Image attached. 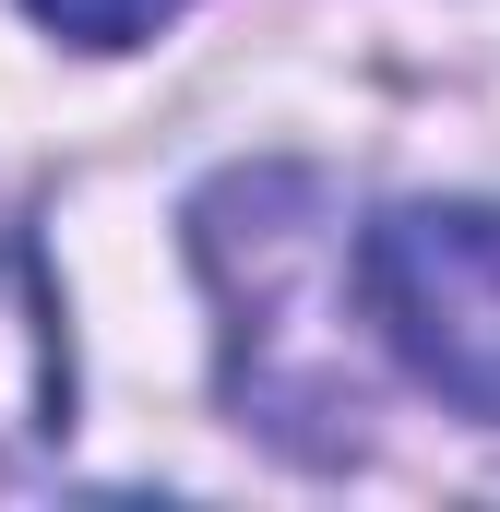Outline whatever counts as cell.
I'll list each match as a JSON object with an SVG mask.
<instances>
[{
	"mask_svg": "<svg viewBox=\"0 0 500 512\" xmlns=\"http://www.w3.org/2000/svg\"><path fill=\"white\" fill-rule=\"evenodd\" d=\"M191 251L227 310V393L274 441L346 453L370 417V358H358V298H370V239H346L334 179L310 167H239L203 191Z\"/></svg>",
	"mask_w": 500,
	"mask_h": 512,
	"instance_id": "1",
	"label": "cell"
},
{
	"mask_svg": "<svg viewBox=\"0 0 500 512\" xmlns=\"http://www.w3.org/2000/svg\"><path fill=\"white\" fill-rule=\"evenodd\" d=\"M381 346L465 417H500V203H405L370 227Z\"/></svg>",
	"mask_w": 500,
	"mask_h": 512,
	"instance_id": "2",
	"label": "cell"
},
{
	"mask_svg": "<svg viewBox=\"0 0 500 512\" xmlns=\"http://www.w3.org/2000/svg\"><path fill=\"white\" fill-rule=\"evenodd\" d=\"M72 417V358H60V298H48V262L36 239L0 215V453L48 441Z\"/></svg>",
	"mask_w": 500,
	"mask_h": 512,
	"instance_id": "3",
	"label": "cell"
},
{
	"mask_svg": "<svg viewBox=\"0 0 500 512\" xmlns=\"http://www.w3.org/2000/svg\"><path fill=\"white\" fill-rule=\"evenodd\" d=\"M48 36H72V48H131V36H155L179 0H24Z\"/></svg>",
	"mask_w": 500,
	"mask_h": 512,
	"instance_id": "4",
	"label": "cell"
}]
</instances>
